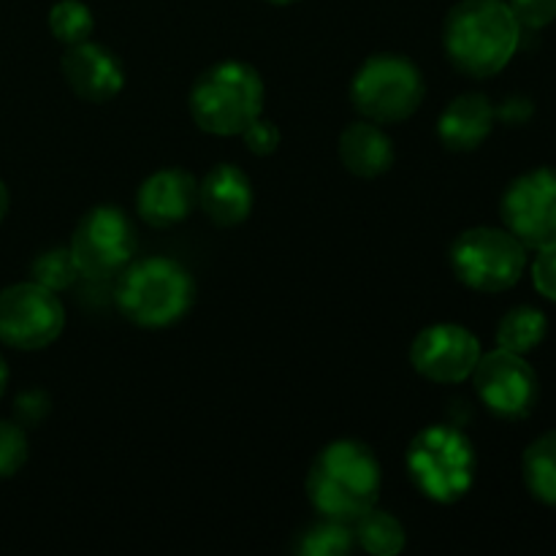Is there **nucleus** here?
I'll return each mask as SVG.
<instances>
[{
	"mask_svg": "<svg viewBox=\"0 0 556 556\" xmlns=\"http://www.w3.org/2000/svg\"><path fill=\"white\" fill-rule=\"evenodd\" d=\"M494 119L497 109L483 92H465L443 109L438 119V136L454 152L478 150L494 130Z\"/></svg>",
	"mask_w": 556,
	"mask_h": 556,
	"instance_id": "obj_16",
	"label": "nucleus"
},
{
	"mask_svg": "<svg viewBox=\"0 0 556 556\" xmlns=\"http://www.w3.org/2000/svg\"><path fill=\"white\" fill-rule=\"evenodd\" d=\"M470 378L483 405L500 418L530 416L541 394L535 369L521 358V353L505 348L481 353Z\"/></svg>",
	"mask_w": 556,
	"mask_h": 556,
	"instance_id": "obj_11",
	"label": "nucleus"
},
{
	"mask_svg": "<svg viewBox=\"0 0 556 556\" xmlns=\"http://www.w3.org/2000/svg\"><path fill=\"white\" fill-rule=\"evenodd\" d=\"M532 282L541 296L556 302V242L538 248L535 261H532Z\"/></svg>",
	"mask_w": 556,
	"mask_h": 556,
	"instance_id": "obj_27",
	"label": "nucleus"
},
{
	"mask_svg": "<svg viewBox=\"0 0 556 556\" xmlns=\"http://www.w3.org/2000/svg\"><path fill=\"white\" fill-rule=\"evenodd\" d=\"M405 462L413 486L432 503H459L476 483V448L454 424L421 429L407 445Z\"/></svg>",
	"mask_w": 556,
	"mask_h": 556,
	"instance_id": "obj_5",
	"label": "nucleus"
},
{
	"mask_svg": "<svg viewBox=\"0 0 556 556\" xmlns=\"http://www.w3.org/2000/svg\"><path fill=\"white\" fill-rule=\"evenodd\" d=\"M337 152H340L342 166L364 179L380 177L394 166V144L389 134L372 119H358L348 125L340 134Z\"/></svg>",
	"mask_w": 556,
	"mask_h": 556,
	"instance_id": "obj_17",
	"label": "nucleus"
},
{
	"mask_svg": "<svg viewBox=\"0 0 556 556\" xmlns=\"http://www.w3.org/2000/svg\"><path fill=\"white\" fill-rule=\"evenodd\" d=\"M5 383H9V367H5L3 356H0V396H3V391H5Z\"/></svg>",
	"mask_w": 556,
	"mask_h": 556,
	"instance_id": "obj_30",
	"label": "nucleus"
},
{
	"mask_svg": "<svg viewBox=\"0 0 556 556\" xmlns=\"http://www.w3.org/2000/svg\"><path fill=\"white\" fill-rule=\"evenodd\" d=\"M253 182L242 168L220 163L199 185V206L215 226L231 228L248 220L253 210Z\"/></svg>",
	"mask_w": 556,
	"mask_h": 556,
	"instance_id": "obj_15",
	"label": "nucleus"
},
{
	"mask_svg": "<svg viewBox=\"0 0 556 556\" xmlns=\"http://www.w3.org/2000/svg\"><path fill=\"white\" fill-rule=\"evenodd\" d=\"M525 266L527 248L503 228H467L451 244V269L472 291H508L521 280Z\"/></svg>",
	"mask_w": 556,
	"mask_h": 556,
	"instance_id": "obj_7",
	"label": "nucleus"
},
{
	"mask_svg": "<svg viewBox=\"0 0 556 556\" xmlns=\"http://www.w3.org/2000/svg\"><path fill=\"white\" fill-rule=\"evenodd\" d=\"M508 5L519 25L530 30L552 25L556 20V0H508Z\"/></svg>",
	"mask_w": 556,
	"mask_h": 556,
	"instance_id": "obj_25",
	"label": "nucleus"
},
{
	"mask_svg": "<svg viewBox=\"0 0 556 556\" xmlns=\"http://www.w3.org/2000/svg\"><path fill=\"white\" fill-rule=\"evenodd\" d=\"M41 407H47V400H43V394H38V391H30V394L20 396V402H16V416L22 418V421H41L43 413Z\"/></svg>",
	"mask_w": 556,
	"mask_h": 556,
	"instance_id": "obj_28",
	"label": "nucleus"
},
{
	"mask_svg": "<svg viewBox=\"0 0 556 556\" xmlns=\"http://www.w3.org/2000/svg\"><path fill=\"white\" fill-rule=\"evenodd\" d=\"M521 470L532 497L556 505V432L543 434L525 451Z\"/></svg>",
	"mask_w": 556,
	"mask_h": 556,
	"instance_id": "obj_18",
	"label": "nucleus"
},
{
	"mask_svg": "<svg viewBox=\"0 0 556 556\" xmlns=\"http://www.w3.org/2000/svg\"><path fill=\"white\" fill-rule=\"evenodd\" d=\"M266 3H275V5H291V3H299V0H266Z\"/></svg>",
	"mask_w": 556,
	"mask_h": 556,
	"instance_id": "obj_31",
	"label": "nucleus"
},
{
	"mask_svg": "<svg viewBox=\"0 0 556 556\" xmlns=\"http://www.w3.org/2000/svg\"><path fill=\"white\" fill-rule=\"evenodd\" d=\"M63 76L76 98L90 103H106L125 87V68L117 54L103 43L81 41L63 54Z\"/></svg>",
	"mask_w": 556,
	"mask_h": 556,
	"instance_id": "obj_13",
	"label": "nucleus"
},
{
	"mask_svg": "<svg viewBox=\"0 0 556 556\" xmlns=\"http://www.w3.org/2000/svg\"><path fill=\"white\" fill-rule=\"evenodd\" d=\"M481 358V342L459 324H434L418 331L410 345V364L432 383H462Z\"/></svg>",
	"mask_w": 556,
	"mask_h": 556,
	"instance_id": "obj_12",
	"label": "nucleus"
},
{
	"mask_svg": "<svg viewBox=\"0 0 556 556\" xmlns=\"http://www.w3.org/2000/svg\"><path fill=\"white\" fill-rule=\"evenodd\" d=\"M356 530H353V538H356L358 546L367 554L375 556H394L405 548V527L389 514V510L369 508L362 519L353 521Z\"/></svg>",
	"mask_w": 556,
	"mask_h": 556,
	"instance_id": "obj_19",
	"label": "nucleus"
},
{
	"mask_svg": "<svg viewBox=\"0 0 556 556\" xmlns=\"http://www.w3.org/2000/svg\"><path fill=\"white\" fill-rule=\"evenodd\" d=\"M505 228L525 248H546L556 242V172L535 168L508 185L500 201Z\"/></svg>",
	"mask_w": 556,
	"mask_h": 556,
	"instance_id": "obj_10",
	"label": "nucleus"
},
{
	"mask_svg": "<svg viewBox=\"0 0 556 556\" xmlns=\"http://www.w3.org/2000/svg\"><path fill=\"white\" fill-rule=\"evenodd\" d=\"M188 106L206 134L242 136L264 112V79L242 60H223L195 79Z\"/></svg>",
	"mask_w": 556,
	"mask_h": 556,
	"instance_id": "obj_4",
	"label": "nucleus"
},
{
	"mask_svg": "<svg viewBox=\"0 0 556 556\" xmlns=\"http://www.w3.org/2000/svg\"><path fill=\"white\" fill-rule=\"evenodd\" d=\"M65 329V307L58 293L33 282L0 291V342L16 351H41Z\"/></svg>",
	"mask_w": 556,
	"mask_h": 556,
	"instance_id": "obj_9",
	"label": "nucleus"
},
{
	"mask_svg": "<svg viewBox=\"0 0 556 556\" xmlns=\"http://www.w3.org/2000/svg\"><path fill=\"white\" fill-rule=\"evenodd\" d=\"M378 456L358 440H334L315 456L307 472V497L324 519L353 525L378 505Z\"/></svg>",
	"mask_w": 556,
	"mask_h": 556,
	"instance_id": "obj_2",
	"label": "nucleus"
},
{
	"mask_svg": "<svg viewBox=\"0 0 556 556\" xmlns=\"http://www.w3.org/2000/svg\"><path fill=\"white\" fill-rule=\"evenodd\" d=\"M30 271L38 286L49 288L54 293L71 288L76 277H79V269H76L74 255H71L68 248H52L47 253H41L33 261Z\"/></svg>",
	"mask_w": 556,
	"mask_h": 556,
	"instance_id": "obj_23",
	"label": "nucleus"
},
{
	"mask_svg": "<svg viewBox=\"0 0 556 556\" xmlns=\"http://www.w3.org/2000/svg\"><path fill=\"white\" fill-rule=\"evenodd\" d=\"M242 139H244V144H248V150L253 152V155L266 157V155H271L277 147H280L282 136H280V128H277L271 119L258 117L242 130Z\"/></svg>",
	"mask_w": 556,
	"mask_h": 556,
	"instance_id": "obj_26",
	"label": "nucleus"
},
{
	"mask_svg": "<svg viewBox=\"0 0 556 556\" xmlns=\"http://www.w3.org/2000/svg\"><path fill=\"white\" fill-rule=\"evenodd\" d=\"M5 212H9V190H5V185L0 182V220L5 217Z\"/></svg>",
	"mask_w": 556,
	"mask_h": 556,
	"instance_id": "obj_29",
	"label": "nucleus"
},
{
	"mask_svg": "<svg viewBox=\"0 0 556 556\" xmlns=\"http://www.w3.org/2000/svg\"><path fill=\"white\" fill-rule=\"evenodd\" d=\"M424 76L402 54H372L351 81V101L364 119L378 125L405 123L424 101Z\"/></svg>",
	"mask_w": 556,
	"mask_h": 556,
	"instance_id": "obj_6",
	"label": "nucleus"
},
{
	"mask_svg": "<svg viewBox=\"0 0 556 556\" xmlns=\"http://www.w3.org/2000/svg\"><path fill=\"white\" fill-rule=\"evenodd\" d=\"M27 438L20 424L0 421V478H11L25 467Z\"/></svg>",
	"mask_w": 556,
	"mask_h": 556,
	"instance_id": "obj_24",
	"label": "nucleus"
},
{
	"mask_svg": "<svg viewBox=\"0 0 556 556\" xmlns=\"http://www.w3.org/2000/svg\"><path fill=\"white\" fill-rule=\"evenodd\" d=\"M546 315L535 307H514L497 326V345L510 353H530L546 337Z\"/></svg>",
	"mask_w": 556,
	"mask_h": 556,
	"instance_id": "obj_20",
	"label": "nucleus"
},
{
	"mask_svg": "<svg viewBox=\"0 0 556 556\" xmlns=\"http://www.w3.org/2000/svg\"><path fill=\"white\" fill-rule=\"evenodd\" d=\"M117 309L141 329H166L190 313L195 302V280L179 261L166 255L130 261L119 271Z\"/></svg>",
	"mask_w": 556,
	"mask_h": 556,
	"instance_id": "obj_3",
	"label": "nucleus"
},
{
	"mask_svg": "<svg viewBox=\"0 0 556 556\" xmlns=\"http://www.w3.org/2000/svg\"><path fill=\"white\" fill-rule=\"evenodd\" d=\"M521 25L505 0H459L443 25L451 63L472 79H489L514 60Z\"/></svg>",
	"mask_w": 556,
	"mask_h": 556,
	"instance_id": "obj_1",
	"label": "nucleus"
},
{
	"mask_svg": "<svg viewBox=\"0 0 556 556\" xmlns=\"http://www.w3.org/2000/svg\"><path fill=\"white\" fill-rule=\"evenodd\" d=\"M92 27H96V20H92L90 5L81 0H60L49 11V30L65 47L87 41L92 36Z\"/></svg>",
	"mask_w": 556,
	"mask_h": 556,
	"instance_id": "obj_21",
	"label": "nucleus"
},
{
	"mask_svg": "<svg viewBox=\"0 0 556 556\" xmlns=\"http://www.w3.org/2000/svg\"><path fill=\"white\" fill-rule=\"evenodd\" d=\"M136 248H139V233L134 220L119 206L101 204L92 206L76 223L68 250L79 275L90 280H109L134 261Z\"/></svg>",
	"mask_w": 556,
	"mask_h": 556,
	"instance_id": "obj_8",
	"label": "nucleus"
},
{
	"mask_svg": "<svg viewBox=\"0 0 556 556\" xmlns=\"http://www.w3.org/2000/svg\"><path fill=\"white\" fill-rule=\"evenodd\" d=\"M199 204V182L185 168H163L147 177L136 193L139 217L152 228L182 223Z\"/></svg>",
	"mask_w": 556,
	"mask_h": 556,
	"instance_id": "obj_14",
	"label": "nucleus"
},
{
	"mask_svg": "<svg viewBox=\"0 0 556 556\" xmlns=\"http://www.w3.org/2000/svg\"><path fill=\"white\" fill-rule=\"evenodd\" d=\"M353 543L356 538H353L351 525L324 519V525H315L304 532L296 552L307 556H345L353 552Z\"/></svg>",
	"mask_w": 556,
	"mask_h": 556,
	"instance_id": "obj_22",
	"label": "nucleus"
}]
</instances>
